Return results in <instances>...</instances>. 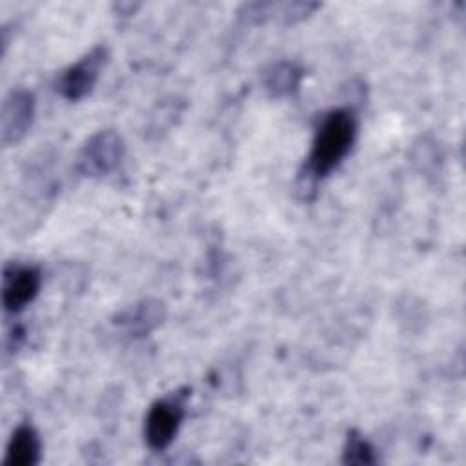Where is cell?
Segmentation results:
<instances>
[{
  "mask_svg": "<svg viewBox=\"0 0 466 466\" xmlns=\"http://www.w3.org/2000/svg\"><path fill=\"white\" fill-rule=\"evenodd\" d=\"M359 131V120L353 109L337 107L328 111L319 122L304 171L308 178L319 180L329 175L351 151Z\"/></svg>",
  "mask_w": 466,
  "mask_h": 466,
  "instance_id": "6da1fadb",
  "label": "cell"
},
{
  "mask_svg": "<svg viewBox=\"0 0 466 466\" xmlns=\"http://www.w3.org/2000/svg\"><path fill=\"white\" fill-rule=\"evenodd\" d=\"M126 144L118 131L100 129L93 133L80 147L76 157V171L87 178H102L111 175L124 160Z\"/></svg>",
  "mask_w": 466,
  "mask_h": 466,
  "instance_id": "7a4b0ae2",
  "label": "cell"
},
{
  "mask_svg": "<svg viewBox=\"0 0 466 466\" xmlns=\"http://www.w3.org/2000/svg\"><path fill=\"white\" fill-rule=\"evenodd\" d=\"M186 397L187 393L177 391L149 406L144 419V441L153 451H162L175 441L186 415Z\"/></svg>",
  "mask_w": 466,
  "mask_h": 466,
  "instance_id": "3957f363",
  "label": "cell"
},
{
  "mask_svg": "<svg viewBox=\"0 0 466 466\" xmlns=\"http://www.w3.org/2000/svg\"><path fill=\"white\" fill-rule=\"evenodd\" d=\"M107 58H109V51L106 46H95L93 49H89L84 56H80L75 64L67 66L56 78V93L69 100V102H78L82 100L84 96H87L104 66L107 64Z\"/></svg>",
  "mask_w": 466,
  "mask_h": 466,
  "instance_id": "277c9868",
  "label": "cell"
},
{
  "mask_svg": "<svg viewBox=\"0 0 466 466\" xmlns=\"http://www.w3.org/2000/svg\"><path fill=\"white\" fill-rule=\"evenodd\" d=\"M42 271L33 264L7 262L2 271V306L7 313H20L38 295Z\"/></svg>",
  "mask_w": 466,
  "mask_h": 466,
  "instance_id": "5b68a950",
  "label": "cell"
},
{
  "mask_svg": "<svg viewBox=\"0 0 466 466\" xmlns=\"http://www.w3.org/2000/svg\"><path fill=\"white\" fill-rule=\"evenodd\" d=\"M35 95L24 87L11 89L0 109V142L4 147L18 144L33 126L35 120Z\"/></svg>",
  "mask_w": 466,
  "mask_h": 466,
  "instance_id": "8992f818",
  "label": "cell"
},
{
  "mask_svg": "<svg viewBox=\"0 0 466 466\" xmlns=\"http://www.w3.org/2000/svg\"><path fill=\"white\" fill-rule=\"evenodd\" d=\"M166 319V306L157 299H144L127 306L118 317L116 324L131 337H146L157 329Z\"/></svg>",
  "mask_w": 466,
  "mask_h": 466,
  "instance_id": "52a82bcc",
  "label": "cell"
},
{
  "mask_svg": "<svg viewBox=\"0 0 466 466\" xmlns=\"http://www.w3.org/2000/svg\"><path fill=\"white\" fill-rule=\"evenodd\" d=\"M302 78V66L291 60H279L264 69L262 87L271 98H288L299 91Z\"/></svg>",
  "mask_w": 466,
  "mask_h": 466,
  "instance_id": "ba28073f",
  "label": "cell"
},
{
  "mask_svg": "<svg viewBox=\"0 0 466 466\" xmlns=\"http://www.w3.org/2000/svg\"><path fill=\"white\" fill-rule=\"evenodd\" d=\"M42 442L38 431L24 422L15 428L5 448L4 464L5 466H35L40 462Z\"/></svg>",
  "mask_w": 466,
  "mask_h": 466,
  "instance_id": "9c48e42d",
  "label": "cell"
},
{
  "mask_svg": "<svg viewBox=\"0 0 466 466\" xmlns=\"http://www.w3.org/2000/svg\"><path fill=\"white\" fill-rule=\"evenodd\" d=\"M375 461H377V455L371 442L357 430L348 431L344 448H342V462L344 464H373Z\"/></svg>",
  "mask_w": 466,
  "mask_h": 466,
  "instance_id": "30bf717a",
  "label": "cell"
}]
</instances>
